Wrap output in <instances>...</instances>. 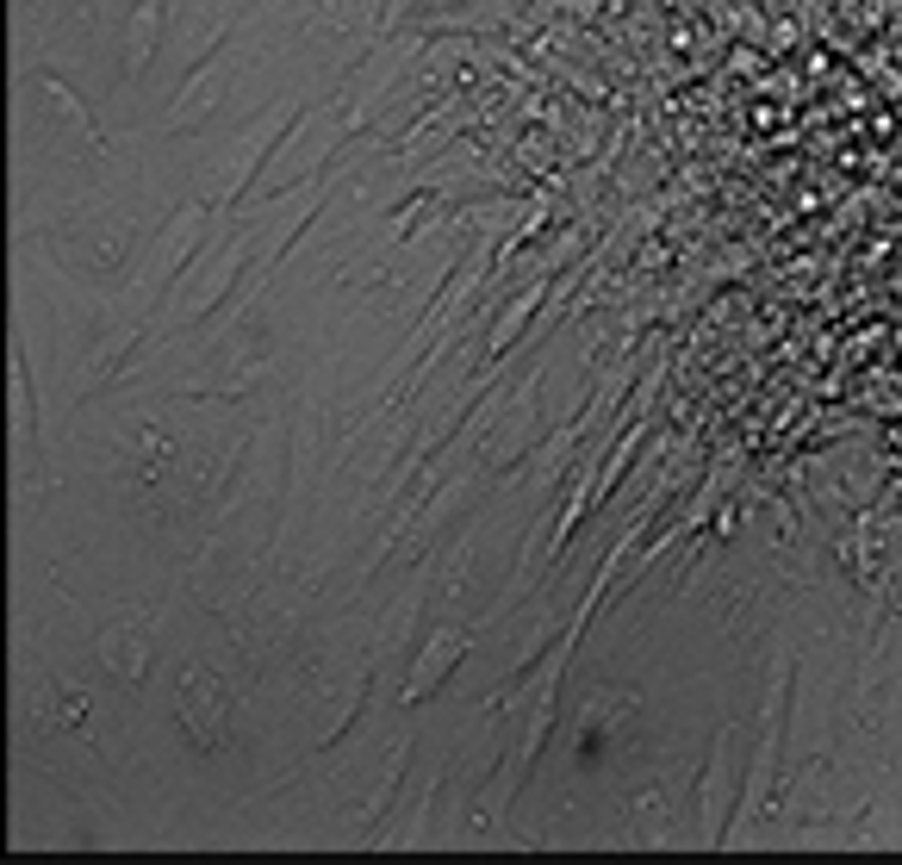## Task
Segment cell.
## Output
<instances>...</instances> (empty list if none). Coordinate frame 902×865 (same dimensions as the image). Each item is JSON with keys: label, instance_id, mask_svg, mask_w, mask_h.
I'll use <instances>...</instances> for the list:
<instances>
[{"label": "cell", "instance_id": "6da1fadb", "mask_svg": "<svg viewBox=\"0 0 902 865\" xmlns=\"http://www.w3.org/2000/svg\"><path fill=\"white\" fill-rule=\"evenodd\" d=\"M448 660H461V641H436V654L424 660V673L411 679V697H430V685L442 679V666H448Z\"/></svg>", "mask_w": 902, "mask_h": 865}]
</instances>
